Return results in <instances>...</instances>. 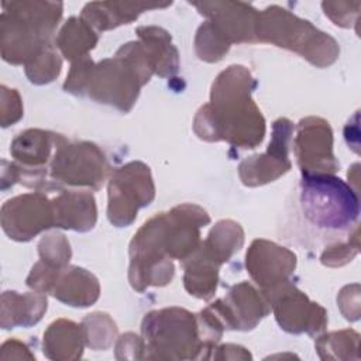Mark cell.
Instances as JSON below:
<instances>
[{
	"label": "cell",
	"mask_w": 361,
	"mask_h": 361,
	"mask_svg": "<svg viewBox=\"0 0 361 361\" xmlns=\"http://www.w3.org/2000/svg\"><path fill=\"white\" fill-rule=\"evenodd\" d=\"M144 340L134 333H127L120 337L116 351L120 354L117 358H141V351H144Z\"/></svg>",
	"instance_id": "obj_30"
},
{
	"label": "cell",
	"mask_w": 361,
	"mask_h": 361,
	"mask_svg": "<svg viewBox=\"0 0 361 361\" xmlns=\"http://www.w3.org/2000/svg\"><path fill=\"white\" fill-rule=\"evenodd\" d=\"M292 131L293 124L286 118L274 123L272 140L267 152L250 157L240 165L238 172L244 185L258 186L272 182L290 168L288 151Z\"/></svg>",
	"instance_id": "obj_11"
},
{
	"label": "cell",
	"mask_w": 361,
	"mask_h": 361,
	"mask_svg": "<svg viewBox=\"0 0 361 361\" xmlns=\"http://www.w3.org/2000/svg\"><path fill=\"white\" fill-rule=\"evenodd\" d=\"M47 310V298L41 292L18 293L6 290L1 295V327H30L38 323Z\"/></svg>",
	"instance_id": "obj_18"
},
{
	"label": "cell",
	"mask_w": 361,
	"mask_h": 361,
	"mask_svg": "<svg viewBox=\"0 0 361 361\" xmlns=\"http://www.w3.org/2000/svg\"><path fill=\"white\" fill-rule=\"evenodd\" d=\"M300 206L305 217L317 227L344 230L357 221V195L341 179L330 173H303Z\"/></svg>",
	"instance_id": "obj_5"
},
{
	"label": "cell",
	"mask_w": 361,
	"mask_h": 361,
	"mask_svg": "<svg viewBox=\"0 0 361 361\" xmlns=\"http://www.w3.org/2000/svg\"><path fill=\"white\" fill-rule=\"evenodd\" d=\"M144 358H202L203 343L197 319L185 309L168 307L145 314L142 320Z\"/></svg>",
	"instance_id": "obj_4"
},
{
	"label": "cell",
	"mask_w": 361,
	"mask_h": 361,
	"mask_svg": "<svg viewBox=\"0 0 361 361\" xmlns=\"http://www.w3.org/2000/svg\"><path fill=\"white\" fill-rule=\"evenodd\" d=\"M154 195V182L145 164L130 162L118 168L109 183V220L117 227L131 224L138 209L148 206Z\"/></svg>",
	"instance_id": "obj_6"
},
{
	"label": "cell",
	"mask_w": 361,
	"mask_h": 361,
	"mask_svg": "<svg viewBox=\"0 0 361 361\" xmlns=\"http://www.w3.org/2000/svg\"><path fill=\"white\" fill-rule=\"evenodd\" d=\"M137 34L149 56L154 72L159 76L173 75L179 68V61L178 51L171 44L169 34L158 27H140Z\"/></svg>",
	"instance_id": "obj_21"
},
{
	"label": "cell",
	"mask_w": 361,
	"mask_h": 361,
	"mask_svg": "<svg viewBox=\"0 0 361 361\" xmlns=\"http://www.w3.org/2000/svg\"><path fill=\"white\" fill-rule=\"evenodd\" d=\"M185 261V288L186 290L199 298L210 299L217 288L219 267L217 258L206 248L203 243L186 258Z\"/></svg>",
	"instance_id": "obj_16"
},
{
	"label": "cell",
	"mask_w": 361,
	"mask_h": 361,
	"mask_svg": "<svg viewBox=\"0 0 361 361\" xmlns=\"http://www.w3.org/2000/svg\"><path fill=\"white\" fill-rule=\"evenodd\" d=\"M62 16V3L8 1L0 17V45L4 61L30 62L49 45V38Z\"/></svg>",
	"instance_id": "obj_2"
},
{
	"label": "cell",
	"mask_w": 361,
	"mask_h": 361,
	"mask_svg": "<svg viewBox=\"0 0 361 361\" xmlns=\"http://www.w3.org/2000/svg\"><path fill=\"white\" fill-rule=\"evenodd\" d=\"M61 72V58L49 44L37 56L25 63V75L31 83L44 85L52 82Z\"/></svg>",
	"instance_id": "obj_25"
},
{
	"label": "cell",
	"mask_w": 361,
	"mask_h": 361,
	"mask_svg": "<svg viewBox=\"0 0 361 361\" xmlns=\"http://www.w3.org/2000/svg\"><path fill=\"white\" fill-rule=\"evenodd\" d=\"M82 326L59 319L44 333V354L51 360H76L83 351Z\"/></svg>",
	"instance_id": "obj_20"
},
{
	"label": "cell",
	"mask_w": 361,
	"mask_h": 361,
	"mask_svg": "<svg viewBox=\"0 0 361 361\" xmlns=\"http://www.w3.org/2000/svg\"><path fill=\"white\" fill-rule=\"evenodd\" d=\"M244 243V233L240 224L231 220L219 221L210 231L203 244L217 258L220 264L227 261L234 252H237Z\"/></svg>",
	"instance_id": "obj_23"
},
{
	"label": "cell",
	"mask_w": 361,
	"mask_h": 361,
	"mask_svg": "<svg viewBox=\"0 0 361 361\" xmlns=\"http://www.w3.org/2000/svg\"><path fill=\"white\" fill-rule=\"evenodd\" d=\"M54 226L52 202L39 192L8 199L1 207V227L16 241H28Z\"/></svg>",
	"instance_id": "obj_8"
},
{
	"label": "cell",
	"mask_w": 361,
	"mask_h": 361,
	"mask_svg": "<svg viewBox=\"0 0 361 361\" xmlns=\"http://www.w3.org/2000/svg\"><path fill=\"white\" fill-rule=\"evenodd\" d=\"M272 305L279 326L289 333H317L327 323L326 310L307 299V296L289 282L267 298Z\"/></svg>",
	"instance_id": "obj_9"
},
{
	"label": "cell",
	"mask_w": 361,
	"mask_h": 361,
	"mask_svg": "<svg viewBox=\"0 0 361 361\" xmlns=\"http://www.w3.org/2000/svg\"><path fill=\"white\" fill-rule=\"evenodd\" d=\"M55 226L87 231L96 223V203L90 193L63 192L52 200Z\"/></svg>",
	"instance_id": "obj_15"
},
{
	"label": "cell",
	"mask_w": 361,
	"mask_h": 361,
	"mask_svg": "<svg viewBox=\"0 0 361 361\" xmlns=\"http://www.w3.org/2000/svg\"><path fill=\"white\" fill-rule=\"evenodd\" d=\"M106 172V158L92 142L69 144L63 140L51 161V178L56 183L99 189Z\"/></svg>",
	"instance_id": "obj_7"
},
{
	"label": "cell",
	"mask_w": 361,
	"mask_h": 361,
	"mask_svg": "<svg viewBox=\"0 0 361 361\" xmlns=\"http://www.w3.org/2000/svg\"><path fill=\"white\" fill-rule=\"evenodd\" d=\"M82 329L86 344L93 350L109 348L117 334L116 323L109 314L100 312L87 314L82 322Z\"/></svg>",
	"instance_id": "obj_24"
},
{
	"label": "cell",
	"mask_w": 361,
	"mask_h": 361,
	"mask_svg": "<svg viewBox=\"0 0 361 361\" xmlns=\"http://www.w3.org/2000/svg\"><path fill=\"white\" fill-rule=\"evenodd\" d=\"M252 78L240 65L223 71L213 83L210 103L195 117V131L206 141L226 140L254 148L265 134V120L251 99Z\"/></svg>",
	"instance_id": "obj_1"
},
{
	"label": "cell",
	"mask_w": 361,
	"mask_h": 361,
	"mask_svg": "<svg viewBox=\"0 0 361 361\" xmlns=\"http://www.w3.org/2000/svg\"><path fill=\"white\" fill-rule=\"evenodd\" d=\"M148 3H89L82 10V18L97 30H110L135 20L144 10L166 7Z\"/></svg>",
	"instance_id": "obj_19"
},
{
	"label": "cell",
	"mask_w": 361,
	"mask_h": 361,
	"mask_svg": "<svg viewBox=\"0 0 361 361\" xmlns=\"http://www.w3.org/2000/svg\"><path fill=\"white\" fill-rule=\"evenodd\" d=\"M93 68H94V65H93L92 59H89L87 56L78 59L72 65V69L66 78L63 89L73 94H82V93L87 92Z\"/></svg>",
	"instance_id": "obj_28"
},
{
	"label": "cell",
	"mask_w": 361,
	"mask_h": 361,
	"mask_svg": "<svg viewBox=\"0 0 361 361\" xmlns=\"http://www.w3.org/2000/svg\"><path fill=\"white\" fill-rule=\"evenodd\" d=\"M257 41L298 52L320 68L333 63L338 55L337 42L331 37L278 6L268 7L259 14Z\"/></svg>",
	"instance_id": "obj_3"
},
{
	"label": "cell",
	"mask_w": 361,
	"mask_h": 361,
	"mask_svg": "<svg viewBox=\"0 0 361 361\" xmlns=\"http://www.w3.org/2000/svg\"><path fill=\"white\" fill-rule=\"evenodd\" d=\"M55 42L62 55L73 61L85 58L86 54L94 48L97 35L82 17H72L65 23Z\"/></svg>",
	"instance_id": "obj_22"
},
{
	"label": "cell",
	"mask_w": 361,
	"mask_h": 361,
	"mask_svg": "<svg viewBox=\"0 0 361 361\" xmlns=\"http://www.w3.org/2000/svg\"><path fill=\"white\" fill-rule=\"evenodd\" d=\"M245 265L252 279L262 288L265 299L289 282L296 257L285 247L267 240H255L247 251Z\"/></svg>",
	"instance_id": "obj_10"
},
{
	"label": "cell",
	"mask_w": 361,
	"mask_h": 361,
	"mask_svg": "<svg viewBox=\"0 0 361 361\" xmlns=\"http://www.w3.org/2000/svg\"><path fill=\"white\" fill-rule=\"evenodd\" d=\"M220 34L231 42H255L259 13L252 6L233 1L193 3Z\"/></svg>",
	"instance_id": "obj_14"
},
{
	"label": "cell",
	"mask_w": 361,
	"mask_h": 361,
	"mask_svg": "<svg viewBox=\"0 0 361 361\" xmlns=\"http://www.w3.org/2000/svg\"><path fill=\"white\" fill-rule=\"evenodd\" d=\"M224 329L251 330L269 312V303L248 282L235 285L224 299L207 307Z\"/></svg>",
	"instance_id": "obj_13"
},
{
	"label": "cell",
	"mask_w": 361,
	"mask_h": 361,
	"mask_svg": "<svg viewBox=\"0 0 361 361\" xmlns=\"http://www.w3.org/2000/svg\"><path fill=\"white\" fill-rule=\"evenodd\" d=\"M195 45L199 58L207 62L220 61L230 48V42L210 21H206L199 27Z\"/></svg>",
	"instance_id": "obj_26"
},
{
	"label": "cell",
	"mask_w": 361,
	"mask_h": 361,
	"mask_svg": "<svg viewBox=\"0 0 361 361\" xmlns=\"http://www.w3.org/2000/svg\"><path fill=\"white\" fill-rule=\"evenodd\" d=\"M99 282L94 275L83 268L69 267L58 272L51 293L71 306H89L99 298Z\"/></svg>",
	"instance_id": "obj_17"
},
{
	"label": "cell",
	"mask_w": 361,
	"mask_h": 361,
	"mask_svg": "<svg viewBox=\"0 0 361 361\" xmlns=\"http://www.w3.org/2000/svg\"><path fill=\"white\" fill-rule=\"evenodd\" d=\"M331 147L333 137L329 123L316 117L300 120L295 140V154L303 173H333L337 171Z\"/></svg>",
	"instance_id": "obj_12"
},
{
	"label": "cell",
	"mask_w": 361,
	"mask_h": 361,
	"mask_svg": "<svg viewBox=\"0 0 361 361\" xmlns=\"http://www.w3.org/2000/svg\"><path fill=\"white\" fill-rule=\"evenodd\" d=\"M0 110H1V126L8 127L18 121L23 116V104L21 97L16 89H8L4 85L1 86V99H0Z\"/></svg>",
	"instance_id": "obj_29"
},
{
	"label": "cell",
	"mask_w": 361,
	"mask_h": 361,
	"mask_svg": "<svg viewBox=\"0 0 361 361\" xmlns=\"http://www.w3.org/2000/svg\"><path fill=\"white\" fill-rule=\"evenodd\" d=\"M41 261L54 268H65L71 259V248L66 238L59 233L45 235L38 244Z\"/></svg>",
	"instance_id": "obj_27"
}]
</instances>
